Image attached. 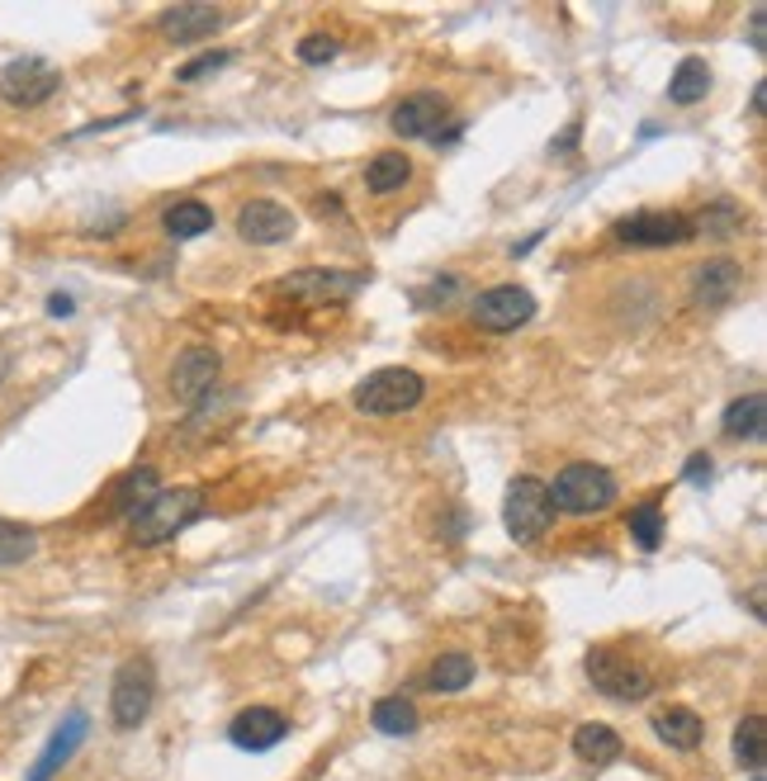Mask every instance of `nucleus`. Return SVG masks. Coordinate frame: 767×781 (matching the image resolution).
Wrapping results in <instances>:
<instances>
[{
  "label": "nucleus",
  "mask_w": 767,
  "mask_h": 781,
  "mask_svg": "<svg viewBox=\"0 0 767 781\" xmlns=\"http://www.w3.org/2000/svg\"><path fill=\"white\" fill-rule=\"evenodd\" d=\"M223 20L228 14L213 6H171L157 14V33H162L166 43H204L223 29Z\"/></svg>",
  "instance_id": "obj_15"
},
{
  "label": "nucleus",
  "mask_w": 767,
  "mask_h": 781,
  "mask_svg": "<svg viewBox=\"0 0 767 781\" xmlns=\"http://www.w3.org/2000/svg\"><path fill=\"white\" fill-rule=\"evenodd\" d=\"M370 284V275L361 271H332V265H309V271L284 275L275 290L299 298V304H346L351 294H361Z\"/></svg>",
  "instance_id": "obj_7"
},
{
  "label": "nucleus",
  "mask_w": 767,
  "mask_h": 781,
  "mask_svg": "<svg viewBox=\"0 0 767 781\" xmlns=\"http://www.w3.org/2000/svg\"><path fill=\"white\" fill-rule=\"evenodd\" d=\"M763 104H767V85H754V119H763Z\"/></svg>",
  "instance_id": "obj_38"
},
{
  "label": "nucleus",
  "mask_w": 767,
  "mask_h": 781,
  "mask_svg": "<svg viewBox=\"0 0 767 781\" xmlns=\"http://www.w3.org/2000/svg\"><path fill=\"white\" fill-rule=\"evenodd\" d=\"M299 233V219L275 200H246L238 209V237L252 246H280Z\"/></svg>",
  "instance_id": "obj_13"
},
{
  "label": "nucleus",
  "mask_w": 767,
  "mask_h": 781,
  "mask_svg": "<svg viewBox=\"0 0 767 781\" xmlns=\"http://www.w3.org/2000/svg\"><path fill=\"white\" fill-rule=\"evenodd\" d=\"M620 734L616 730H606V724H578L574 730V758H583L587 768H606V762H616L620 758Z\"/></svg>",
  "instance_id": "obj_21"
},
{
  "label": "nucleus",
  "mask_w": 767,
  "mask_h": 781,
  "mask_svg": "<svg viewBox=\"0 0 767 781\" xmlns=\"http://www.w3.org/2000/svg\"><path fill=\"white\" fill-rule=\"evenodd\" d=\"M626 530H630V540L645 549V555H654V549L664 545V511H658V497H649V503H639V507L630 511Z\"/></svg>",
  "instance_id": "obj_28"
},
{
  "label": "nucleus",
  "mask_w": 767,
  "mask_h": 781,
  "mask_svg": "<svg viewBox=\"0 0 767 781\" xmlns=\"http://www.w3.org/2000/svg\"><path fill=\"white\" fill-rule=\"evenodd\" d=\"M739 261L729 256H716V261H702L697 271H692V304L702 308H725L729 298L739 294Z\"/></svg>",
  "instance_id": "obj_17"
},
{
  "label": "nucleus",
  "mask_w": 767,
  "mask_h": 781,
  "mask_svg": "<svg viewBox=\"0 0 767 781\" xmlns=\"http://www.w3.org/2000/svg\"><path fill=\"white\" fill-rule=\"evenodd\" d=\"M407 181H413V156L407 152H374L365 162V190L370 194H398Z\"/></svg>",
  "instance_id": "obj_20"
},
{
  "label": "nucleus",
  "mask_w": 767,
  "mask_h": 781,
  "mask_svg": "<svg viewBox=\"0 0 767 781\" xmlns=\"http://www.w3.org/2000/svg\"><path fill=\"white\" fill-rule=\"evenodd\" d=\"M710 95V67L706 58H683L668 77V100L673 104H702Z\"/></svg>",
  "instance_id": "obj_22"
},
{
  "label": "nucleus",
  "mask_w": 767,
  "mask_h": 781,
  "mask_svg": "<svg viewBox=\"0 0 767 781\" xmlns=\"http://www.w3.org/2000/svg\"><path fill=\"white\" fill-rule=\"evenodd\" d=\"M616 237L626 246H683L692 242V219L677 209H635L616 223Z\"/></svg>",
  "instance_id": "obj_9"
},
{
  "label": "nucleus",
  "mask_w": 767,
  "mask_h": 781,
  "mask_svg": "<svg viewBox=\"0 0 767 781\" xmlns=\"http://www.w3.org/2000/svg\"><path fill=\"white\" fill-rule=\"evenodd\" d=\"M219 375H223V355L219 351H213V346H185L181 355H175V365H171V394L194 407V403H204L213 394Z\"/></svg>",
  "instance_id": "obj_11"
},
{
  "label": "nucleus",
  "mask_w": 767,
  "mask_h": 781,
  "mask_svg": "<svg viewBox=\"0 0 767 781\" xmlns=\"http://www.w3.org/2000/svg\"><path fill=\"white\" fill-rule=\"evenodd\" d=\"M583 672H587V682L612 701H645L658 687L654 672L639 659H630V649H620V645H593L583 659Z\"/></svg>",
  "instance_id": "obj_2"
},
{
  "label": "nucleus",
  "mask_w": 767,
  "mask_h": 781,
  "mask_svg": "<svg viewBox=\"0 0 767 781\" xmlns=\"http://www.w3.org/2000/svg\"><path fill=\"white\" fill-rule=\"evenodd\" d=\"M33 549H39V530L0 517V568H14V564L33 559Z\"/></svg>",
  "instance_id": "obj_30"
},
{
  "label": "nucleus",
  "mask_w": 767,
  "mask_h": 781,
  "mask_svg": "<svg viewBox=\"0 0 767 781\" xmlns=\"http://www.w3.org/2000/svg\"><path fill=\"white\" fill-rule=\"evenodd\" d=\"M152 701H157V668L152 659H129L114 672V687H110V720L119 730H138L142 720L152 716Z\"/></svg>",
  "instance_id": "obj_6"
},
{
  "label": "nucleus",
  "mask_w": 767,
  "mask_h": 781,
  "mask_svg": "<svg viewBox=\"0 0 767 781\" xmlns=\"http://www.w3.org/2000/svg\"><path fill=\"white\" fill-rule=\"evenodd\" d=\"M763 753H767V724H763V716H744L735 730V762L748 772H758Z\"/></svg>",
  "instance_id": "obj_29"
},
{
  "label": "nucleus",
  "mask_w": 767,
  "mask_h": 781,
  "mask_svg": "<svg viewBox=\"0 0 767 781\" xmlns=\"http://www.w3.org/2000/svg\"><path fill=\"white\" fill-rule=\"evenodd\" d=\"M535 317V294L526 290V284H493V290H484L474 298V323L484 332H516L526 327Z\"/></svg>",
  "instance_id": "obj_10"
},
{
  "label": "nucleus",
  "mask_w": 767,
  "mask_h": 781,
  "mask_svg": "<svg viewBox=\"0 0 767 781\" xmlns=\"http://www.w3.org/2000/svg\"><path fill=\"white\" fill-rule=\"evenodd\" d=\"M739 227H744V209L735 200H716L692 219V233H702V237H735Z\"/></svg>",
  "instance_id": "obj_27"
},
{
  "label": "nucleus",
  "mask_w": 767,
  "mask_h": 781,
  "mask_svg": "<svg viewBox=\"0 0 767 781\" xmlns=\"http://www.w3.org/2000/svg\"><path fill=\"white\" fill-rule=\"evenodd\" d=\"M370 724L380 734H394V739L417 734V706L407 701V697H380V701H374V710H370Z\"/></svg>",
  "instance_id": "obj_25"
},
{
  "label": "nucleus",
  "mask_w": 767,
  "mask_h": 781,
  "mask_svg": "<svg viewBox=\"0 0 767 781\" xmlns=\"http://www.w3.org/2000/svg\"><path fill=\"white\" fill-rule=\"evenodd\" d=\"M157 493H162V474H157L152 465H138L110 488V511L114 517H133V511L148 507Z\"/></svg>",
  "instance_id": "obj_19"
},
{
  "label": "nucleus",
  "mask_w": 767,
  "mask_h": 781,
  "mask_svg": "<svg viewBox=\"0 0 767 781\" xmlns=\"http://www.w3.org/2000/svg\"><path fill=\"white\" fill-rule=\"evenodd\" d=\"M284 734H290V720H284L275 706H246L242 716L228 724V739H233L242 753H271L275 743H284Z\"/></svg>",
  "instance_id": "obj_14"
},
{
  "label": "nucleus",
  "mask_w": 767,
  "mask_h": 781,
  "mask_svg": "<svg viewBox=\"0 0 767 781\" xmlns=\"http://www.w3.org/2000/svg\"><path fill=\"white\" fill-rule=\"evenodd\" d=\"M445 119H451V100L441 91H413L394 104V114H388V129H394L403 142L413 138H441Z\"/></svg>",
  "instance_id": "obj_12"
},
{
  "label": "nucleus",
  "mask_w": 767,
  "mask_h": 781,
  "mask_svg": "<svg viewBox=\"0 0 767 781\" xmlns=\"http://www.w3.org/2000/svg\"><path fill=\"white\" fill-rule=\"evenodd\" d=\"M228 62H233V52L228 48H209V52H200L194 62H185L181 71H175V81H185V85H194V81H204V77H213V71H223Z\"/></svg>",
  "instance_id": "obj_31"
},
{
  "label": "nucleus",
  "mask_w": 767,
  "mask_h": 781,
  "mask_svg": "<svg viewBox=\"0 0 767 781\" xmlns=\"http://www.w3.org/2000/svg\"><path fill=\"white\" fill-rule=\"evenodd\" d=\"M616 478L612 469L602 465H587V459H578V465L559 469V478L549 484V503H555V511H574V517H597V511H606L616 503Z\"/></svg>",
  "instance_id": "obj_3"
},
{
  "label": "nucleus",
  "mask_w": 767,
  "mask_h": 781,
  "mask_svg": "<svg viewBox=\"0 0 767 781\" xmlns=\"http://www.w3.org/2000/svg\"><path fill=\"white\" fill-rule=\"evenodd\" d=\"M578 138H583V123L574 119V123H568V129L555 138V142H549V152H559V156H568V152H574L578 148Z\"/></svg>",
  "instance_id": "obj_34"
},
{
  "label": "nucleus",
  "mask_w": 767,
  "mask_h": 781,
  "mask_svg": "<svg viewBox=\"0 0 767 781\" xmlns=\"http://www.w3.org/2000/svg\"><path fill=\"white\" fill-rule=\"evenodd\" d=\"M58 85H62V71L43 58H14L0 71V95H6V104H14V110H39V104L58 95Z\"/></svg>",
  "instance_id": "obj_8"
},
{
  "label": "nucleus",
  "mask_w": 767,
  "mask_h": 781,
  "mask_svg": "<svg viewBox=\"0 0 767 781\" xmlns=\"http://www.w3.org/2000/svg\"><path fill=\"white\" fill-rule=\"evenodd\" d=\"M754 781H763V777H754Z\"/></svg>",
  "instance_id": "obj_39"
},
{
  "label": "nucleus",
  "mask_w": 767,
  "mask_h": 781,
  "mask_svg": "<svg viewBox=\"0 0 767 781\" xmlns=\"http://www.w3.org/2000/svg\"><path fill=\"white\" fill-rule=\"evenodd\" d=\"M763 20H767L763 6H758L754 14H748V43H754V52H763Z\"/></svg>",
  "instance_id": "obj_36"
},
{
  "label": "nucleus",
  "mask_w": 767,
  "mask_h": 781,
  "mask_svg": "<svg viewBox=\"0 0 767 781\" xmlns=\"http://www.w3.org/2000/svg\"><path fill=\"white\" fill-rule=\"evenodd\" d=\"M162 227H166V237H175V242L204 237L209 227H213V209L204 200H181V204H171L162 213Z\"/></svg>",
  "instance_id": "obj_23"
},
{
  "label": "nucleus",
  "mask_w": 767,
  "mask_h": 781,
  "mask_svg": "<svg viewBox=\"0 0 767 781\" xmlns=\"http://www.w3.org/2000/svg\"><path fill=\"white\" fill-rule=\"evenodd\" d=\"M687 478H692V484H706V478H710V459L706 455H692L687 459Z\"/></svg>",
  "instance_id": "obj_35"
},
{
  "label": "nucleus",
  "mask_w": 767,
  "mask_h": 781,
  "mask_svg": "<svg viewBox=\"0 0 767 781\" xmlns=\"http://www.w3.org/2000/svg\"><path fill=\"white\" fill-rule=\"evenodd\" d=\"M763 394H744L725 407V436L729 440H763Z\"/></svg>",
  "instance_id": "obj_24"
},
{
  "label": "nucleus",
  "mask_w": 767,
  "mask_h": 781,
  "mask_svg": "<svg viewBox=\"0 0 767 781\" xmlns=\"http://www.w3.org/2000/svg\"><path fill=\"white\" fill-rule=\"evenodd\" d=\"M474 682V659L470 653H441V659L426 668V678H422V687H432V691H465Z\"/></svg>",
  "instance_id": "obj_26"
},
{
  "label": "nucleus",
  "mask_w": 767,
  "mask_h": 781,
  "mask_svg": "<svg viewBox=\"0 0 767 781\" xmlns=\"http://www.w3.org/2000/svg\"><path fill=\"white\" fill-rule=\"evenodd\" d=\"M85 734H91V720H85V710H71V716L58 724V734L48 739V749H43V758L33 762V772L24 777V781H52L58 777L67 762H71V753L85 743Z\"/></svg>",
  "instance_id": "obj_16"
},
{
  "label": "nucleus",
  "mask_w": 767,
  "mask_h": 781,
  "mask_svg": "<svg viewBox=\"0 0 767 781\" xmlns=\"http://www.w3.org/2000/svg\"><path fill=\"white\" fill-rule=\"evenodd\" d=\"M204 511H209L204 488H162L148 507L129 517V540L138 549H157V545H166V540L181 536L185 526H194Z\"/></svg>",
  "instance_id": "obj_1"
},
{
  "label": "nucleus",
  "mask_w": 767,
  "mask_h": 781,
  "mask_svg": "<svg viewBox=\"0 0 767 781\" xmlns=\"http://www.w3.org/2000/svg\"><path fill=\"white\" fill-rule=\"evenodd\" d=\"M336 52H342V39H332V33H309V39H299V62H309V67H327Z\"/></svg>",
  "instance_id": "obj_33"
},
{
  "label": "nucleus",
  "mask_w": 767,
  "mask_h": 781,
  "mask_svg": "<svg viewBox=\"0 0 767 781\" xmlns=\"http://www.w3.org/2000/svg\"><path fill=\"white\" fill-rule=\"evenodd\" d=\"M422 394H426V384L417 369L388 365V369H374L365 384H355L351 403H355V413H365V417H398V413H413Z\"/></svg>",
  "instance_id": "obj_4"
},
{
  "label": "nucleus",
  "mask_w": 767,
  "mask_h": 781,
  "mask_svg": "<svg viewBox=\"0 0 767 781\" xmlns=\"http://www.w3.org/2000/svg\"><path fill=\"white\" fill-rule=\"evenodd\" d=\"M654 734L668 743V749L677 753H692V749H702V734H706V720L697 716L692 706H664L654 716Z\"/></svg>",
  "instance_id": "obj_18"
},
{
  "label": "nucleus",
  "mask_w": 767,
  "mask_h": 781,
  "mask_svg": "<svg viewBox=\"0 0 767 781\" xmlns=\"http://www.w3.org/2000/svg\"><path fill=\"white\" fill-rule=\"evenodd\" d=\"M460 290H465V280H460V275H436V280L426 284V290H417L413 298H417V308H445Z\"/></svg>",
  "instance_id": "obj_32"
},
{
  "label": "nucleus",
  "mask_w": 767,
  "mask_h": 781,
  "mask_svg": "<svg viewBox=\"0 0 767 781\" xmlns=\"http://www.w3.org/2000/svg\"><path fill=\"white\" fill-rule=\"evenodd\" d=\"M503 521L507 536L516 545H535L555 526V503H549V484H541L535 474H516L507 484V503H503Z\"/></svg>",
  "instance_id": "obj_5"
},
{
  "label": "nucleus",
  "mask_w": 767,
  "mask_h": 781,
  "mask_svg": "<svg viewBox=\"0 0 767 781\" xmlns=\"http://www.w3.org/2000/svg\"><path fill=\"white\" fill-rule=\"evenodd\" d=\"M48 313L52 317H71V313H77V304H71V294H52L48 298Z\"/></svg>",
  "instance_id": "obj_37"
}]
</instances>
